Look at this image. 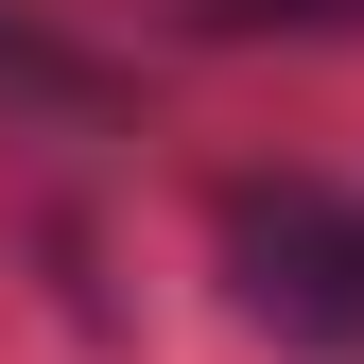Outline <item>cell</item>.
<instances>
[{
	"label": "cell",
	"instance_id": "1",
	"mask_svg": "<svg viewBox=\"0 0 364 364\" xmlns=\"http://www.w3.org/2000/svg\"><path fill=\"white\" fill-rule=\"evenodd\" d=\"M225 260H243L260 330L364 347V208H330V191H225Z\"/></svg>",
	"mask_w": 364,
	"mask_h": 364
}]
</instances>
